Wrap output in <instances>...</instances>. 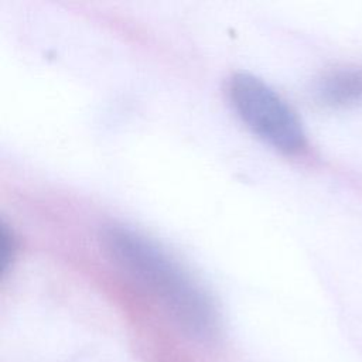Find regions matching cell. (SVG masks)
<instances>
[{"label":"cell","mask_w":362,"mask_h":362,"mask_svg":"<svg viewBox=\"0 0 362 362\" xmlns=\"http://www.w3.org/2000/svg\"><path fill=\"white\" fill-rule=\"evenodd\" d=\"M100 242L113 264L148 291L178 324L195 334L214 329L216 314L209 296L157 242L124 225L105 228Z\"/></svg>","instance_id":"cell-1"},{"label":"cell","mask_w":362,"mask_h":362,"mask_svg":"<svg viewBox=\"0 0 362 362\" xmlns=\"http://www.w3.org/2000/svg\"><path fill=\"white\" fill-rule=\"evenodd\" d=\"M228 95L239 119L263 141L288 154L305 150L307 137L300 117L264 81L246 72L235 74Z\"/></svg>","instance_id":"cell-2"},{"label":"cell","mask_w":362,"mask_h":362,"mask_svg":"<svg viewBox=\"0 0 362 362\" xmlns=\"http://www.w3.org/2000/svg\"><path fill=\"white\" fill-rule=\"evenodd\" d=\"M315 98L329 107H349L362 103V69L335 68L324 74L315 83Z\"/></svg>","instance_id":"cell-3"}]
</instances>
